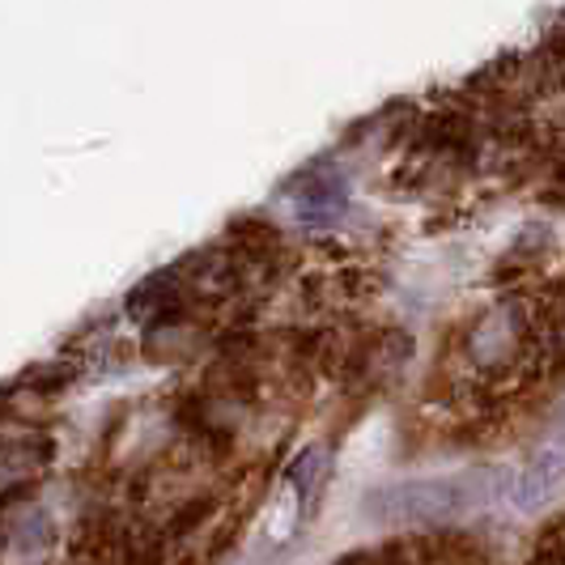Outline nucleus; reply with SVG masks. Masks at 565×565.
Instances as JSON below:
<instances>
[{"label": "nucleus", "instance_id": "obj_1", "mask_svg": "<svg viewBox=\"0 0 565 565\" xmlns=\"http://www.w3.org/2000/svg\"><path fill=\"white\" fill-rule=\"evenodd\" d=\"M498 498H502L498 468H463V472H447V477L379 484L362 498V519L374 527H434V523L472 519L493 507Z\"/></svg>", "mask_w": 565, "mask_h": 565}, {"label": "nucleus", "instance_id": "obj_4", "mask_svg": "<svg viewBox=\"0 0 565 565\" xmlns=\"http://www.w3.org/2000/svg\"><path fill=\"white\" fill-rule=\"evenodd\" d=\"M519 344H523V315H519V307L502 302L477 319V328L468 337V358L481 370H498L514 358Z\"/></svg>", "mask_w": 565, "mask_h": 565}, {"label": "nucleus", "instance_id": "obj_5", "mask_svg": "<svg viewBox=\"0 0 565 565\" xmlns=\"http://www.w3.org/2000/svg\"><path fill=\"white\" fill-rule=\"evenodd\" d=\"M52 540V519L43 507H13L4 514V544L9 553H39Z\"/></svg>", "mask_w": 565, "mask_h": 565}, {"label": "nucleus", "instance_id": "obj_3", "mask_svg": "<svg viewBox=\"0 0 565 565\" xmlns=\"http://www.w3.org/2000/svg\"><path fill=\"white\" fill-rule=\"evenodd\" d=\"M562 484H565V399L562 408H557V417L544 429V443L523 463V472L514 481V502H519V510H536L548 498H557Z\"/></svg>", "mask_w": 565, "mask_h": 565}, {"label": "nucleus", "instance_id": "obj_2", "mask_svg": "<svg viewBox=\"0 0 565 565\" xmlns=\"http://www.w3.org/2000/svg\"><path fill=\"white\" fill-rule=\"evenodd\" d=\"M285 204L302 226L328 230L349 213V179L337 167H315L294 174L285 188Z\"/></svg>", "mask_w": 565, "mask_h": 565}, {"label": "nucleus", "instance_id": "obj_6", "mask_svg": "<svg viewBox=\"0 0 565 565\" xmlns=\"http://www.w3.org/2000/svg\"><path fill=\"white\" fill-rule=\"evenodd\" d=\"M47 459H52V443H43V438H34V443L9 438V443H4V489L13 493L18 477H34Z\"/></svg>", "mask_w": 565, "mask_h": 565}]
</instances>
